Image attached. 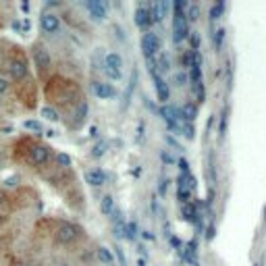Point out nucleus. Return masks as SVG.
Masks as SVG:
<instances>
[{
	"instance_id": "f257e3e1",
	"label": "nucleus",
	"mask_w": 266,
	"mask_h": 266,
	"mask_svg": "<svg viewBox=\"0 0 266 266\" xmlns=\"http://www.w3.org/2000/svg\"><path fill=\"white\" fill-rule=\"evenodd\" d=\"M81 237V229L73 223H60L58 229H57V241L62 246H69L73 244V241H77Z\"/></svg>"
},
{
	"instance_id": "f03ea898",
	"label": "nucleus",
	"mask_w": 266,
	"mask_h": 266,
	"mask_svg": "<svg viewBox=\"0 0 266 266\" xmlns=\"http://www.w3.org/2000/svg\"><path fill=\"white\" fill-rule=\"evenodd\" d=\"M60 17L57 13H50V11H44L40 15V29L44 31L46 36H57L60 34Z\"/></svg>"
},
{
	"instance_id": "7ed1b4c3",
	"label": "nucleus",
	"mask_w": 266,
	"mask_h": 266,
	"mask_svg": "<svg viewBox=\"0 0 266 266\" xmlns=\"http://www.w3.org/2000/svg\"><path fill=\"white\" fill-rule=\"evenodd\" d=\"M142 50L146 54V58L158 57V52L162 50V40L158 38V34H154V31H148V34H144V38H142Z\"/></svg>"
},
{
	"instance_id": "20e7f679",
	"label": "nucleus",
	"mask_w": 266,
	"mask_h": 266,
	"mask_svg": "<svg viewBox=\"0 0 266 266\" xmlns=\"http://www.w3.org/2000/svg\"><path fill=\"white\" fill-rule=\"evenodd\" d=\"M6 69H9V75L13 77L15 81H21V79H25V77L29 75V65H27V60L23 57L11 58L9 65H6Z\"/></svg>"
},
{
	"instance_id": "39448f33",
	"label": "nucleus",
	"mask_w": 266,
	"mask_h": 266,
	"mask_svg": "<svg viewBox=\"0 0 266 266\" xmlns=\"http://www.w3.org/2000/svg\"><path fill=\"white\" fill-rule=\"evenodd\" d=\"M50 156H52V148L46 144H34L29 150V160L34 162L36 167H44V164L50 160Z\"/></svg>"
},
{
	"instance_id": "423d86ee",
	"label": "nucleus",
	"mask_w": 266,
	"mask_h": 266,
	"mask_svg": "<svg viewBox=\"0 0 266 266\" xmlns=\"http://www.w3.org/2000/svg\"><path fill=\"white\" fill-rule=\"evenodd\" d=\"M83 9L90 13L94 21H104L108 17V2L104 0H88V2H83Z\"/></svg>"
},
{
	"instance_id": "0eeeda50",
	"label": "nucleus",
	"mask_w": 266,
	"mask_h": 266,
	"mask_svg": "<svg viewBox=\"0 0 266 266\" xmlns=\"http://www.w3.org/2000/svg\"><path fill=\"white\" fill-rule=\"evenodd\" d=\"M31 54H34V62H36V67H38V71H48L50 65H52V58H50V52L46 50V46L42 44H36L34 46V50H31Z\"/></svg>"
},
{
	"instance_id": "6e6552de",
	"label": "nucleus",
	"mask_w": 266,
	"mask_h": 266,
	"mask_svg": "<svg viewBox=\"0 0 266 266\" xmlns=\"http://www.w3.org/2000/svg\"><path fill=\"white\" fill-rule=\"evenodd\" d=\"M92 94L100 100H113L116 96V90L113 83L106 81H92Z\"/></svg>"
},
{
	"instance_id": "1a4fd4ad",
	"label": "nucleus",
	"mask_w": 266,
	"mask_h": 266,
	"mask_svg": "<svg viewBox=\"0 0 266 266\" xmlns=\"http://www.w3.org/2000/svg\"><path fill=\"white\" fill-rule=\"evenodd\" d=\"M173 31H175V36H173V40H175V42H181L183 38L190 36V27H187V19H185V15H175Z\"/></svg>"
},
{
	"instance_id": "9d476101",
	"label": "nucleus",
	"mask_w": 266,
	"mask_h": 266,
	"mask_svg": "<svg viewBox=\"0 0 266 266\" xmlns=\"http://www.w3.org/2000/svg\"><path fill=\"white\" fill-rule=\"evenodd\" d=\"M106 179H108V175L104 173L102 169H90V171H85V183L92 185V187H102L106 183Z\"/></svg>"
},
{
	"instance_id": "9b49d317",
	"label": "nucleus",
	"mask_w": 266,
	"mask_h": 266,
	"mask_svg": "<svg viewBox=\"0 0 266 266\" xmlns=\"http://www.w3.org/2000/svg\"><path fill=\"white\" fill-rule=\"evenodd\" d=\"M169 9H171V4H169V2H164V0H158V2L150 4L152 21H154V23H162L164 19H167V15H169Z\"/></svg>"
},
{
	"instance_id": "f8f14e48",
	"label": "nucleus",
	"mask_w": 266,
	"mask_h": 266,
	"mask_svg": "<svg viewBox=\"0 0 266 266\" xmlns=\"http://www.w3.org/2000/svg\"><path fill=\"white\" fill-rule=\"evenodd\" d=\"M150 75H152V79H154L156 94H158V100H160V102L167 104V102H169V96H171L167 81H164V79H162V75H158V73H150Z\"/></svg>"
},
{
	"instance_id": "ddd939ff",
	"label": "nucleus",
	"mask_w": 266,
	"mask_h": 266,
	"mask_svg": "<svg viewBox=\"0 0 266 266\" xmlns=\"http://www.w3.org/2000/svg\"><path fill=\"white\" fill-rule=\"evenodd\" d=\"M152 23H154V21H152L150 6H139V9L135 11V25L142 27V29H146V27H150Z\"/></svg>"
},
{
	"instance_id": "4468645a",
	"label": "nucleus",
	"mask_w": 266,
	"mask_h": 266,
	"mask_svg": "<svg viewBox=\"0 0 266 266\" xmlns=\"http://www.w3.org/2000/svg\"><path fill=\"white\" fill-rule=\"evenodd\" d=\"M104 69H111V71L121 73L123 71V57L119 52H108L104 57Z\"/></svg>"
},
{
	"instance_id": "2eb2a0df",
	"label": "nucleus",
	"mask_w": 266,
	"mask_h": 266,
	"mask_svg": "<svg viewBox=\"0 0 266 266\" xmlns=\"http://www.w3.org/2000/svg\"><path fill=\"white\" fill-rule=\"evenodd\" d=\"M179 116L183 123H193L198 116V106L193 102H183V106H179Z\"/></svg>"
},
{
	"instance_id": "dca6fc26",
	"label": "nucleus",
	"mask_w": 266,
	"mask_h": 266,
	"mask_svg": "<svg viewBox=\"0 0 266 266\" xmlns=\"http://www.w3.org/2000/svg\"><path fill=\"white\" fill-rule=\"evenodd\" d=\"M181 218L185 223L198 221V208H195L191 202H185V204H181Z\"/></svg>"
},
{
	"instance_id": "f3484780",
	"label": "nucleus",
	"mask_w": 266,
	"mask_h": 266,
	"mask_svg": "<svg viewBox=\"0 0 266 266\" xmlns=\"http://www.w3.org/2000/svg\"><path fill=\"white\" fill-rule=\"evenodd\" d=\"M100 212H102L104 216H111L114 212V198L111 193H106L100 198Z\"/></svg>"
},
{
	"instance_id": "a211bd4d",
	"label": "nucleus",
	"mask_w": 266,
	"mask_h": 266,
	"mask_svg": "<svg viewBox=\"0 0 266 266\" xmlns=\"http://www.w3.org/2000/svg\"><path fill=\"white\" fill-rule=\"evenodd\" d=\"M135 81H137V73L133 71V73H131V79H129V83H127V90H125V94H123V102H121L123 111L127 108L129 100H131V94H133V90H135Z\"/></svg>"
},
{
	"instance_id": "6ab92c4d",
	"label": "nucleus",
	"mask_w": 266,
	"mask_h": 266,
	"mask_svg": "<svg viewBox=\"0 0 266 266\" xmlns=\"http://www.w3.org/2000/svg\"><path fill=\"white\" fill-rule=\"evenodd\" d=\"M154 67H156V73H167L171 69V60L167 54H158V57H154Z\"/></svg>"
},
{
	"instance_id": "aec40b11",
	"label": "nucleus",
	"mask_w": 266,
	"mask_h": 266,
	"mask_svg": "<svg viewBox=\"0 0 266 266\" xmlns=\"http://www.w3.org/2000/svg\"><path fill=\"white\" fill-rule=\"evenodd\" d=\"M21 127L23 129H25V131H31V133H40V135H42V133H44V123L42 121H36V119H27V121H23L21 123Z\"/></svg>"
},
{
	"instance_id": "412c9836",
	"label": "nucleus",
	"mask_w": 266,
	"mask_h": 266,
	"mask_svg": "<svg viewBox=\"0 0 266 266\" xmlns=\"http://www.w3.org/2000/svg\"><path fill=\"white\" fill-rule=\"evenodd\" d=\"M40 116H42V119H46V121H50V123H57L60 119V114H58V111L54 106H42L40 108Z\"/></svg>"
},
{
	"instance_id": "4be33fe9",
	"label": "nucleus",
	"mask_w": 266,
	"mask_h": 266,
	"mask_svg": "<svg viewBox=\"0 0 266 266\" xmlns=\"http://www.w3.org/2000/svg\"><path fill=\"white\" fill-rule=\"evenodd\" d=\"M96 254H98V260L102 262V264H106V266H111V264L114 262V256H113V252H111V249H108V247H104V246H100Z\"/></svg>"
},
{
	"instance_id": "5701e85b",
	"label": "nucleus",
	"mask_w": 266,
	"mask_h": 266,
	"mask_svg": "<svg viewBox=\"0 0 266 266\" xmlns=\"http://www.w3.org/2000/svg\"><path fill=\"white\" fill-rule=\"evenodd\" d=\"M181 256H183V260H185V262H190V264L195 262V241H190V244H187V246L183 247Z\"/></svg>"
},
{
	"instance_id": "b1692460",
	"label": "nucleus",
	"mask_w": 266,
	"mask_h": 266,
	"mask_svg": "<svg viewBox=\"0 0 266 266\" xmlns=\"http://www.w3.org/2000/svg\"><path fill=\"white\" fill-rule=\"evenodd\" d=\"M227 125H229V106H225L223 108V113H221V121H218V135L225 137V133H227Z\"/></svg>"
},
{
	"instance_id": "393cba45",
	"label": "nucleus",
	"mask_w": 266,
	"mask_h": 266,
	"mask_svg": "<svg viewBox=\"0 0 266 266\" xmlns=\"http://www.w3.org/2000/svg\"><path fill=\"white\" fill-rule=\"evenodd\" d=\"M137 233H139V227L135 221H131V223H125V239H129L133 241L137 237Z\"/></svg>"
},
{
	"instance_id": "a878e982",
	"label": "nucleus",
	"mask_w": 266,
	"mask_h": 266,
	"mask_svg": "<svg viewBox=\"0 0 266 266\" xmlns=\"http://www.w3.org/2000/svg\"><path fill=\"white\" fill-rule=\"evenodd\" d=\"M106 150H108V142H98V144H94V148H92V156L94 158H102V156L106 154Z\"/></svg>"
},
{
	"instance_id": "bb28decb",
	"label": "nucleus",
	"mask_w": 266,
	"mask_h": 266,
	"mask_svg": "<svg viewBox=\"0 0 266 266\" xmlns=\"http://www.w3.org/2000/svg\"><path fill=\"white\" fill-rule=\"evenodd\" d=\"M225 9H227L225 2H216V4H212V9H210V19H212V21L221 19L223 13H225Z\"/></svg>"
},
{
	"instance_id": "cd10ccee",
	"label": "nucleus",
	"mask_w": 266,
	"mask_h": 266,
	"mask_svg": "<svg viewBox=\"0 0 266 266\" xmlns=\"http://www.w3.org/2000/svg\"><path fill=\"white\" fill-rule=\"evenodd\" d=\"M190 44H191V48H193V52H198V48H200V44H202V36H200V31H190Z\"/></svg>"
},
{
	"instance_id": "c85d7f7f",
	"label": "nucleus",
	"mask_w": 266,
	"mask_h": 266,
	"mask_svg": "<svg viewBox=\"0 0 266 266\" xmlns=\"http://www.w3.org/2000/svg\"><path fill=\"white\" fill-rule=\"evenodd\" d=\"M223 44H225V29H216L214 31V48L216 50H221L223 48Z\"/></svg>"
},
{
	"instance_id": "c756f323",
	"label": "nucleus",
	"mask_w": 266,
	"mask_h": 266,
	"mask_svg": "<svg viewBox=\"0 0 266 266\" xmlns=\"http://www.w3.org/2000/svg\"><path fill=\"white\" fill-rule=\"evenodd\" d=\"M187 21H198L200 19V4H191L190 6V13L185 15Z\"/></svg>"
},
{
	"instance_id": "7c9ffc66",
	"label": "nucleus",
	"mask_w": 266,
	"mask_h": 266,
	"mask_svg": "<svg viewBox=\"0 0 266 266\" xmlns=\"http://www.w3.org/2000/svg\"><path fill=\"white\" fill-rule=\"evenodd\" d=\"M187 81H190V77H187L185 71H177V73L173 75V83H175V85H185Z\"/></svg>"
},
{
	"instance_id": "2f4dec72",
	"label": "nucleus",
	"mask_w": 266,
	"mask_h": 266,
	"mask_svg": "<svg viewBox=\"0 0 266 266\" xmlns=\"http://www.w3.org/2000/svg\"><path fill=\"white\" fill-rule=\"evenodd\" d=\"M160 158H162L164 164H177V158L173 156V152H171V150H162L160 152Z\"/></svg>"
},
{
	"instance_id": "473e14b6",
	"label": "nucleus",
	"mask_w": 266,
	"mask_h": 266,
	"mask_svg": "<svg viewBox=\"0 0 266 266\" xmlns=\"http://www.w3.org/2000/svg\"><path fill=\"white\" fill-rule=\"evenodd\" d=\"M57 162L60 164V167H71V156L65 154V152H58L57 154Z\"/></svg>"
},
{
	"instance_id": "72a5a7b5",
	"label": "nucleus",
	"mask_w": 266,
	"mask_h": 266,
	"mask_svg": "<svg viewBox=\"0 0 266 266\" xmlns=\"http://www.w3.org/2000/svg\"><path fill=\"white\" fill-rule=\"evenodd\" d=\"M114 256H116V260H119V266H127V258H125V252L121 246H114Z\"/></svg>"
},
{
	"instance_id": "f704fd0d",
	"label": "nucleus",
	"mask_w": 266,
	"mask_h": 266,
	"mask_svg": "<svg viewBox=\"0 0 266 266\" xmlns=\"http://www.w3.org/2000/svg\"><path fill=\"white\" fill-rule=\"evenodd\" d=\"M177 164H179V171H181V175H190V162H187L185 158H179Z\"/></svg>"
},
{
	"instance_id": "c9c22d12",
	"label": "nucleus",
	"mask_w": 266,
	"mask_h": 266,
	"mask_svg": "<svg viewBox=\"0 0 266 266\" xmlns=\"http://www.w3.org/2000/svg\"><path fill=\"white\" fill-rule=\"evenodd\" d=\"M9 88H11L9 79H6V77H0V96H2V94H6V92H9Z\"/></svg>"
},
{
	"instance_id": "e433bc0d",
	"label": "nucleus",
	"mask_w": 266,
	"mask_h": 266,
	"mask_svg": "<svg viewBox=\"0 0 266 266\" xmlns=\"http://www.w3.org/2000/svg\"><path fill=\"white\" fill-rule=\"evenodd\" d=\"M191 198V191H187V190H179V202L181 204H185V202H190Z\"/></svg>"
},
{
	"instance_id": "4c0bfd02",
	"label": "nucleus",
	"mask_w": 266,
	"mask_h": 266,
	"mask_svg": "<svg viewBox=\"0 0 266 266\" xmlns=\"http://www.w3.org/2000/svg\"><path fill=\"white\" fill-rule=\"evenodd\" d=\"M19 183V177H6L4 179V187H17Z\"/></svg>"
},
{
	"instance_id": "58836bf2",
	"label": "nucleus",
	"mask_w": 266,
	"mask_h": 266,
	"mask_svg": "<svg viewBox=\"0 0 266 266\" xmlns=\"http://www.w3.org/2000/svg\"><path fill=\"white\" fill-rule=\"evenodd\" d=\"M169 179H162V181H160V190H158V193L160 195H167V191H169Z\"/></svg>"
},
{
	"instance_id": "ea45409f",
	"label": "nucleus",
	"mask_w": 266,
	"mask_h": 266,
	"mask_svg": "<svg viewBox=\"0 0 266 266\" xmlns=\"http://www.w3.org/2000/svg\"><path fill=\"white\" fill-rule=\"evenodd\" d=\"M104 73H106V77H111V79H116L119 81L121 77H123V73H116V71H111V69H104Z\"/></svg>"
},
{
	"instance_id": "a19ab883",
	"label": "nucleus",
	"mask_w": 266,
	"mask_h": 266,
	"mask_svg": "<svg viewBox=\"0 0 266 266\" xmlns=\"http://www.w3.org/2000/svg\"><path fill=\"white\" fill-rule=\"evenodd\" d=\"M214 233H216V227H214V225H210V227H208V233H206V239H208V241H212V239H214Z\"/></svg>"
},
{
	"instance_id": "79ce46f5",
	"label": "nucleus",
	"mask_w": 266,
	"mask_h": 266,
	"mask_svg": "<svg viewBox=\"0 0 266 266\" xmlns=\"http://www.w3.org/2000/svg\"><path fill=\"white\" fill-rule=\"evenodd\" d=\"M19 11L27 15V13L31 11V4H29V2H21V4H19Z\"/></svg>"
},
{
	"instance_id": "37998d69",
	"label": "nucleus",
	"mask_w": 266,
	"mask_h": 266,
	"mask_svg": "<svg viewBox=\"0 0 266 266\" xmlns=\"http://www.w3.org/2000/svg\"><path fill=\"white\" fill-rule=\"evenodd\" d=\"M144 139V123L137 125V142H142Z\"/></svg>"
},
{
	"instance_id": "c03bdc74",
	"label": "nucleus",
	"mask_w": 266,
	"mask_h": 266,
	"mask_svg": "<svg viewBox=\"0 0 266 266\" xmlns=\"http://www.w3.org/2000/svg\"><path fill=\"white\" fill-rule=\"evenodd\" d=\"M44 135H46V137H57L58 133L54 131V129H44Z\"/></svg>"
},
{
	"instance_id": "a18cd8bd",
	"label": "nucleus",
	"mask_w": 266,
	"mask_h": 266,
	"mask_svg": "<svg viewBox=\"0 0 266 266\" xmlns=\"http://www.w3.org/2000/svg\"><path fill=\"white\" fill-rule=\"evenodd\" d=\"M142 237H144V239H150V241H152V239H154V233H150V231H142Z\"/></svg>"
},
{
	"instance_id": "49530a36",
	"label": "nucleus",
	"mask_w": 266,
	"mask_h": 266,
	"mask_svg": "<svg viewBox=\"0 0 266 266\" xmlns=\"http://www.w3.org/2000/svg\"><path fill=\"white\" fill-rule=\"evenodd\" d=\"M171 246H173V247H181V241H179L177 237H171Z\"/></svg>"
},
{
	"instance_id": "de8ad7c7",
	"label": "nucleus",
	"mask_w": 266,
	"mask_h": 266,
	"mask_svg": "<svg viewBox=\"0 0 266 266\" xmlns=\"http://www.w3.org/2000/svg\"><path fill=\"white\" fill-rule=\"evenodd\" d=\"M137 249H139V254H142V256H148V252H146L144 246H137Z\"/></svg>"
},
{
	"instance_id": "09e8293b",
	"label": "nucleus",
	"mask_w": 266,
	"mask_h": 266,
	"mask_svg": "<svg viewBox=\"0 0 266 266\" xmlns=\"http://www.w3.org/2000/svg\"><path fill=\"white\" fill-rule=\"evenodd\" d=\"M137 266H146V260L142 258V260H137Z\"/></svg>"
},
{
	"instance_id": "8fccbe9b",
	"label": "nucleus",
	"mask_w": 266,
	"mask_h": 266,
	"mask_svg": "<svg viewBox=\"0 0 266 266\" xmlns=\"http://www.w3.org/2000/svg\"><path fill=\"white\" fill-rule=\"evenodd\" d=\"M2 202H4V198H2V193H0V208H2Z\"/></svg>"
},
{
	"instance_id": "3c124183",
	"label": "nucleus",
	"mask_w": 266,
	"mask_h": 266,
	"mask_svg": "<svg viewBox=\"0 0 266 266\" xmlns=\"http://www.w3.org/2000/svg\"><path fill=\"white\" fill-rule=\"evenodd\" d=\"M0 167H2V156H0Z\"/></svg>"
},
{
	"instance_id": "603ef678",
	"label": "nucleus",
	"mask_w": 266,
	"mask_h": 266,
	"mask_svg": "<svg viewBox=\"0 0 266 266\" xmlns=\"http://www.w3.org/2000/svg\"><path fill=\"white\" fill-rule=\"evenodd\" d=\"M58 266H71V264H58Z\"/></svg>"
},
{
	"instance_id": "864d4df0",
	"label": "nucleus",
	"mask_w": 266,
	"mask_h": 266,
	"mask_svg": "<svg viewBox=\"0 0 266 266\" xmlns=\"http://www.w3.org/2000/svg\"><path fill=\"white\" fill-rule=\"evenodd\" d=\"M254 266H262V264H260V262H258V264H254Z\"/></svg>"
},
{
	"instance_id": "5fc2aeb1",
	"label": "nucleus",
	"mask_w": 266,
	"mask_h": 266,
	"mask_svg": "<svg viewBox=\"0 0 266 266\" xmlns=\"http://www.w3.org/2000/svg\"><path fill=\"white\" fill-rule=\"evenodd\" d=\"M23 266H34V264H23Z\"/></svg>"
}]
</instances>
